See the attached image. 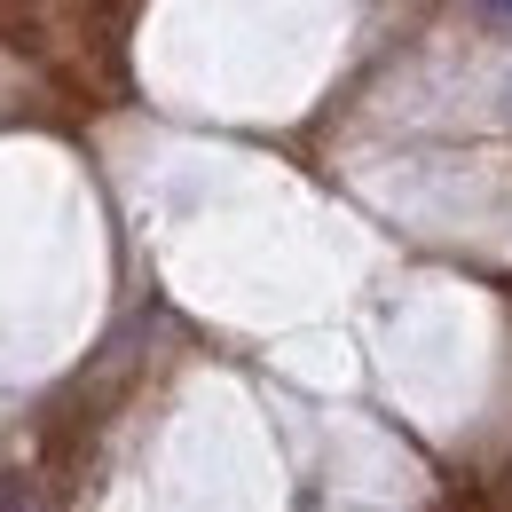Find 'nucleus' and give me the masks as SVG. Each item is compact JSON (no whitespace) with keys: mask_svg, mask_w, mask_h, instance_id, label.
Instances as JSON below:
<instances>
[{"mask_svg":"<svg viewBox=\"0 0 512 512\" xmlns=\"http://www.w3.org/2000/svg\"><path fill=\"white\" fill-rule=\"evenodd\" d=\"M0 512H40V505H32V489H24V481H0Z\"/></svg>","mask_w":512,"mask_h":512,"instance_id":"f257e3e1","label":"nucleus"},{"mask_svg":"<svg viewBox=\"0 0 512 512\" xmlns=\"http://www.w3.org/2000/svg\"><path fill=\"white\" fill-rule=\"evenodd\" d=\"M473 16H481V24H505V32H512V0H473Z\"/></svg>","mask_w":512,"mask_h":512,"instance_id":"f03ea898","label":"nucleus"}]
</instances>
